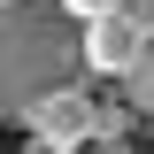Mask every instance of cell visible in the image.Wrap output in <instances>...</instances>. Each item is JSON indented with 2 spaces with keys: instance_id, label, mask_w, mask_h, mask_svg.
Wrapping results in <instances>:
<instances>
[{
  "instance_id": "cell-7",
  "label": "cell",
  "mask_w": 154,
  "mask_h": 154,
  "mask_svg": "<svg viewBox=\"0 0 154 154\" xmlns=\"http://www.w3.org/2000/svg\"><path fill=\"white\" fill-rule=\"evenodd\" d=\"M62 8H69V16H77V23H93V16H108L116 0H62Z\"/></svg>"
},
{
  "instance_id": "cell-4",
  "label": "cell",
  "mask_w": 154,
  "mask_h": 154,
  "mask_svg": "<svg viewBox=\"0 0 154 154\" xmlns=\"http://www.w3.org/2000/svg\"><path fill=\"white\" fill-rule=\"evenodd\" d=\"M116 93L131 100L139 116H154V38H146V46H139V62H131V69L116 77Z\"/></svg>"
},
{
  "instance_id": "cell-2",
  "label": "cell",
  "mask_w": 154,
  "mask_h": 154,
  "mask_svg": "<svg viewBox=\"0 0 154 154\" xmlns=\"http://www.w3.org/2000/svg\"><path fill=\"white\" fill-rule=\"evenodd\" d=\"M93 116H100V100L85 93V85H69V93H54L46 108L31 116V139H38V146H62V154H85V146H93Z\"/></svg>"
},
{
  "instance_id": "cell-5",
  "label": "cell",
  "mask_w": 154,
  "mask_h": 154,
  "mask_svg": "<svg viewBox=\"0 0 154 154\" xmlns=\"http://www.w3.org/2000/svg\"><path fill=\"white\" fill-rule=\"evenodd\" d=\"M131 123H139V108L116 93V100H100V116H93V139H131Z\"/></svg>"
},
{
  "instance_id": "cell-9",
  "label": "cell",
  "mask_w": 154,
  "mask_h": 154,
  "mask_svg": "<svg viewBox=\"0 0 154 154\" xmlns=\"http://www.w3.org/2000/svg\"><path fill=\"white\" fill-rule=\"evenodd\" d=\"M31 154H62V146H38V139H31Z\"/></svg>"
},
{
  "instance_id": "cell-8",
  "label": "cell",
  "mask_w": 154,
  "mask_h": 154,
  "mask_svg": "<svg viewBox=\"0 0 154 154\" xmlns=\"http://www.w3.org/2000/svg\"><path fill=\"white\" fill-rule=\"evenodd\" d=\"M85 154H139V146H131V139H93Z\"/></svg>"
},
{
  "instance_id": "cell-3",
  "label": "cell",
  "mask_w": 154,
  "mask_h": 154,
  "mask_svg": "<svg viewBox=\"0 0 154 154\" xmlns=\"http://www.w3.org/2000/svg\"><path fill=\"white\" fill-rule=\"evenodd\" d=\"M139 46H146V31H131L116 8L93 16V23H85V77H123L139 62Z\"/></svg>"
},
{
  "instance_id": "cell-6",
  "label": "cell",
  "mask_w": 154,
  "mask_h": 154,
  "mask_svg": "<svg viewBox=\"0 0 154 154\" xmlns=\"http://www.w3.org/2000/svg\"><path fill=\"white\" fill-rule=\"evenodd\" d=\"M116 16L131 23V31H146V38H154V0H116Z\"/></svg>"
},
{
  "instance_id": "cell-1",
  "label": "cell",
  "mask_w": 154,
  "mask_h": 154,
  "mask_svg": "<svg viewBox=\"0 0 154 154\" xmlns=\"http://www.w3.org/2000/svg\"><path fill=\"white\" fill-rule=\"evenodd\" d=\"M69 85H85V23L62 0H0V131H31Z\"/></svg>"
}]
</instances>
